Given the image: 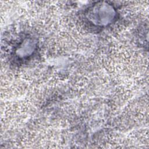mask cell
<instances>
[{"label": "cell", "mask_w": 149, "mask_h": 149, "mask_svg": "<svg viewBox=\"0 0 149 149\" xmlns=\"http://www.w3.org/2000/svg\"><path fill=\"white\" fill-rule=\"evenodd\" d=\"M35 38L25 37L17 44L14 48L13 56L17 61H24L29 59L36 52L37 42Z\"/></svg>", "instance_id": "cell-2"}, {"label": "cell", "mask_w": 149, "mask_h": 149, "mask_svg": "<svg viewBox=\"0 0 149 149\" xmlns=\"http://www.w3.org/2000/svg\"><path fill=\"white\" fill-rule=\"evenodd\" d=\"M83 15L84 22L97 29L109 26L117 19V11L115 7L105 2H98L89 6Z\"/></svg>", "instance_id": "cell-1"}]
</instances>
